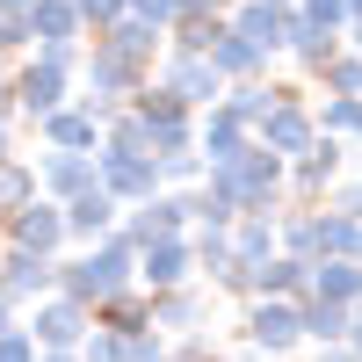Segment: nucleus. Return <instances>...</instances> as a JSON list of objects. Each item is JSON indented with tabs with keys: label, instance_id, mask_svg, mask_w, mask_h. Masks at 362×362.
Masks as SVG:
<instances>
[{
	"label": "nucleus",
	"instance_id": "1",
	"mask_svg": "<svg viewBox=\"0 0 362 362\" xmlns=\"http://www.w3.org/2000/svg\"><path fill=\"white\" fill-rule=\"evenodd\" d=\"M131 283H138V247L124 239V225L87 239L80 254H58V290L80 297V305H109V297L131 290Z\"/></svg>",
	"mask_w": 362,
	"mask_h": 362
},
{
	"label": "nucleus",
	"instance_id": "2",
	"mask_svg": "<svg viewBox=\"0 0 362 362\" xmlns=\"http://www.w3.org/2000/svg\"><path fill=\"white\" fill-rule=\"evenodd\" d=\"M203 181L218 189L232 210H283L290 203V160L283 153H268V145L254 138L247 153H232L218 167H203Z\"/></svg>",
	"mask_w": 362,
	"mask_h": 362
},
{
	"label": "nucleus",
	"instance_id": "3",
	"mask_svg": "<svg viewBox=\"0 0 362 362\" xmlns=\"http://www.w3.org/2000/svg\"><path fill=\"white\" fill-rule=\"evenodd\" d=\"M239 348H254V355H290V348H305V326H297V305L290 297H239Z\"/></svg>",
	"mask_w": 362,
	"mask_h": 362
},
{
	"label": "nucleus",
	"instance_id": "4",
	"mask_svg": "<svg viewBox=\"0 0 362 362\" xmlns=\"http://www.w3.org/2000/svg\"><path fill=\"white\" fill-rule=\"evenodd\" d=\"M254 138L268 145V153H283V160H297V153H305V145L319 138V124H312V102H305V87H276V102L261 109Z\"/></svg>",
	"mask_w": 362,
	"mask_h": 362
},
{
	"label": "nucleus",
	"instance_id": "5",
	"mask_svg": "<svg viewBox=\"0 0 362 362\" xmlns=\"http://www.w3.org/2000/svg\"><path fill=\"white\" fill-rule=\"evenodd\" d=\"M22 326H29V341H37V348H80L87 326H95V305H80V297L51 290V297H37V305L22 312Z\"/></svg>",
	"mask_w": 362,
	"mask_h": 362
},
{
	"label": "nucleus",
	"instance_id": "6",
	"mask_svg": "<svg viewBox=\"0 0 362 362\" xmlns=\"http://www.w3.org/2000/svg\"><path fill=\"white\" fill-rule=\"evenodd\" d=\"M153 80L167 87V95H181L189 109H210L225 95V73L210 66V51H160V66H153Z\"/></svg>",
	"mask_w": 362,
	"mask_h": 362
},
{
	"label": "nucleus",
	"instance_id": "7",
	"mask_svg": "<svg viewBox=\"0 0 362 362\" xmlns=\"http://www.w3.org/2000/svg\"><path fill=\"white\" fill-rule=\"evenodd\" d=\"M0 239L8 247H37V254H66V210L51 196H29L15 210H0Z\"/></svg>",
	"mask_w": 362,
	"mask_h": 362
},
{
	"label": "nucleus",
	"instance_id": "8",
	"mask_svg": "<svg viewBox=\"0 0 362 362\" xmlns=\"http://www.w3.org/2000/svg\"><path fill=\"white\" fill-rule=\"evenodd\" d=\"M0 290L15 297V312H29L37 297H51V290H58V254L8 247V239H0Z\"/></svg>",
	"mask_w": 362,
	"mask_h": 362
},
{
	"label": "nucleus",
	"instance_id": "9",
	"mask_svg": "<svg viewBox=\"0 0 362 362\" xmlns=\"http://www.w3.org/2000/svg\"><path fill=\"white\" fill-rule=\"evenodd\" d=\"M8 87H15V116L22 124H37V116H51L58 102H73V73H58V66H44V58H29V51L8 73Z\"/></svg>",
	"mask_w": 362,
	"mask_h": 362
},
{
	"label": "nucleus",
	"instance_id": "10",
	"mask_svg": "<svg viewBox=\"0 0 362 362\" xmlns=\"http://www.w3.org/2000/svg\"><path fill=\"white\" fill-rule=\"evenodd\" d=\"M341 167H348V145L319 131V138L305 145V153L290 160V203H319V196L341 181Z\"/></svg>",
	"mask_w": 362,
	"mask_h": 362
},
{
	"label": "nucleus",
	"instance_id": "11",
	"mask_svg": "<svg viewBox=\"0 0 362 362\" xmlns=\"http://www.w3.org/2000/svg\"><path fill=\"white\" fill-rule=\"evenodd\" d=\"M138 283H145V290H174V283H203V276H196V247H189V232H167V239H145V247H138Z\"/></svg>",
	"mask_w": 362,
	"mask_h": 362
},
{
	"label": "nucleus",
	"instance_id": "12",
	"mask_svg": "<svg viewBox=\"0 0 362 362\" xmlns=\"http://www.w3.org/2000/svg\"><path fill=\"white\" fill-rule=\"evenodd\" d=\"M95 181H102L116 203H145L153 189H167V181H160V160H145V153H109V145L95 153Z\"/></svg>",
	"mask_w": 362,
	"mask_h": 362
},
{
	"label": "nucleus",
	"instance_id": "13",
	"mask_svg": "<svg viewBox=\"0 0 362 362\" xmlns=\"http://www.w3.org/2000/svg\"><path fill=\"white\" fill-rule=\"evenodd\" d=\"M29 131H37V145H66V153H102V116L87 109L80 95H73V102H58L51 116H37Z\"/></svg>",
	"mask_w": 362,
	"mask_h": 362
},
{
	"label": "nucleus",
	"instance_id": "14",
	"mask_svg": "<svg viewBox=\"0 0 362 362\" xmlns=\"http://www.w3.org/2000/svg\"><path fill=\"white\" fill-rule=\"evenodd\" d=\"M58 210H66V247H87V239H102V232L124 225V203H116L102 181H95V189H80V196H66Z\"/></svg>",
	"mask_w": 362,
	"mask_h": 362
},
{
	"label": "nucleus",
	"instance_id": "15",
	"mask_svg": "<svg viewBox=\"0 0 362 362\" xmlns=\"http://www.w3.org/2000/svg\"><path fill=\"white\" fill-rule=\"evenodd\" d=\"M210 297L218 290H203V283H174V290H153V326L174 341V334H203L210 326Z\"/></svg>",
	"mask_w": 362,
	"mask_h": 362
},
{
	"label": "nucleus",
	"instance_id": "16",
	"mask_svg": "<svg viewBox=\"0 0 362 362\" xmlns=\"http://www.w3.org/2000/svg\"><path fill=\"white\" fill-rule=\"evenodd\" d=\"M167 232H189L181 189H153L145 203H124V239H131V247H145V239H167Z\"/></svg>",
	"mask_w": 362,
	"mask_h": 362
},
{
	"label": "nucleus",
	"instance_id": "17",
	"mask_svg": "<svg viewBox=\"0 0 362 362\" xmlns=\"http://www.w3.org/2000/svg\"><path fill=\"white\" fill-rule=\"evenodd\" d=\"M80 189H95V153H66V145H44L37 153V196L66 203Z\"/></svg>",
	"mask_w": 362,
	"mask_h": 362
},
{
	"label": "nucleus",
	"instance_id": "18",
	"mask_svg": "<svg viewBox=\"0 0 362 362\" xmlns=\"http://www.w3.org/2000/svg\"><path fill=\"white\" fill-rule=\"evenodd\" d=\"M247 145H254V124H239L225 102L196 109V153H203V167H218V160H232V153H247Z\"/></svg>",
	"mask_w": 362,
	"mask_h": 362
},
{
	"label": "nucleus",
	"instance_id": "19",
	"mask_svg": "<svg viewBox=\"0 0 362 362\" xmlns=\"http://www.w3.org/2000/svg\"><path fill=\"white\" fill-rule=\"evenodd\" d=\"M334 51H341V29H319V22H305V15L290 8V37H283V58H290L297 73L312 80V73H319V66H326Z\"/></svg>",
	"mask_w": 362,
	"mask_h": 362
},
{
	"label": "nucleus",
	"instance_id": "20",
	"mask_svg": "<svg viewBox=\"0 0 362 362\" xmlns=\"http://www.w3.org/2000/svg\"><path fill=\"white\" fill-rule=\"evenodd\" d=\"M95 37L102 44H116V51H124V58H138V66H160V51H167V29H153V22H145V15H116L109 29H95Z\"/></svg>",
	"mask_w": 362,
	"mask_h": 362
},
{
	"label": "nucleus",
	"instance_id": "21",
	"mask_svg": "<svg viewBox=\"0 0 362 362\" xmlns=\"http://www.w3.org/2000/svg\"><path fill=\"white\" fill-rule=\"evenodd\" d=\"M312 297H334V305H355V297H362V261L319 254V261H312Z\"/></svg>",
	"mask_w": 362,
	"mask_h": 362
},
{
	"label": "nucleus",
	"instance_id": "22",
	"mask_svg": "<svg viewBox=\"0 0 362 362\" xmlns=\"http://www.w3.org/2000/svg\"><path fill=\"white\" fill-rule=\"evenodd\" d=\"M232 254H239V261L283 254V247H276V210H239V218H232Z\"/></svg>",
	"mask_w": 362,
	"mask_h": 362
},
{
	"label": "nucleus",
	"instance_id": "23",
	"mask_svg": "<svg viewBox=\"0 0 362 362\" xmlns=\"http://www.w3.org/2000/svg\"><path fill=\"white\" fill-rule=\"evenodd\" d=\"M297 326H305L312 348L348 341V305H334V297H297Z\"/></svg>",
	"mask_w": 362,
	"mask_h": 362
},
{
	"label": "nucleus",
	"instance_id": "24",
	"mask_svg": "<svg viewBox=\"0 0 362 362\" xmlns=\"http://www.w3.org/2000/svg\"><path fill=\"white\" fill-rule=\"evenodd\" d=\"M189 247H196V276H203V283H218L225 268L239 261V254H232V225H189Z\"/></svg>",
	"mask_w": 362,
	"mask_h": 362
},
{
	"label": "nucleus",
	"instance_id": "25",
	"mask_svg": "<svg viewBox=\"0 0 362 362\" xmlns=\"http://www.w3.org/2000/svg\"><path fill=\"white\" fill-rule=\"evenodd\" d=\"M319 254L362 261V218H348V210H326V203H319ZM319 254H312V261H319Z\"/></svg>",
	"mask_w": 362,
	"mask_h": 362
},
{
	"label": "nucleus",
	"instance_id": "26",
	"mask_svg": "<svg viewBox=\"0 0 362 362\" xmlns=\"http://www.w3.org/2000/svg\"><path fill=\"white\" fill-rule=\"evenodd\" d=\"M312 124H319L326 138H341V145H362V95H326V102L312 109Z\"/></svg>",
	"mask_w": 362,
	"mask_h": 362
},
{
	"label": "nucleus",
	"instance_id": "27",
	"mask_svg": "<svg viewBox=\"0 0 362 362\" xmlns=\"http://www.w3.org/2000/svg\"><path fill=\"white\" fill-rule=\"evenodd\" d=\"M210 66H218L225 80H254V73H268V58L247 44V37H232V29H218V44H210Z\"/></svg>",
	"mask_w": 362,
	"mask_h": 362
},
{
	"label": "nucleus",
	"instance_id": "28",
	"mask_svg": "<svg viewBox=\"0 0 362 362\" xmlns=\"http://www.w3.org/2000/svg\"><path fill=\"white\" fill-rule=\"evenodd\" d=\"M29 37H87V22H80V8L73 0H29Z\"/></svg>",
	"mask_w": 362,
	"mask_h": 362
},
{
	"label": "nucleus",
	"instance_id": "29",
	"mask_svg": "<svg viewBox=\"0 0 362 362\" xmlns=\"http://www.w3.org/2000/svg\"><path fill=\"white\" fill-rule=\"evenodd\" d=\"M218 102L239 116V124H261V109L276 102V80H268V73H254V80H225V95H218Z\"/></svg>",
	"mask_w": 362,
	"mask_h": 362
},
{
	"label": "nucleus",
	"instance_id": "30",
	"mask_svg": "<svg viewBox=\"0 0 362 362\" xmlns=\"http://www.w3.org/2000/svg\"><path fill=\"white\" fill-rule=\"evenodd\" d=\"M312 87H319V95H362V51H355V44H341V51L312 73Z\"/></svg>",
	"mask_w": 362,
	"mask_h": 362
},
{
	"label": "nucleus",
	"instance_id": "31",
	"mask_svg": "<svg viewBox=\"0 0 362 362\" xmlns=\"http://www.w3.org/2000/svg\"><path fill=\"white\" fill-rule=\"evenodd\" d=\"M37 196V160H22V153H0V210H15Z\"/></svg>",
	"mask_w": 362,
	"mask_h": 362
},
{
	"label": "nucleus",
	"instance_id": "32",
	"mask_svg": "<svg viewBox=\"0 0 362 362\" xmlns=\"http://www.w3.org/2000/svg\"><path fill=\"white\" fill-rule=\"evenodd\" d=\"M218 15H174L167 22V51H210V44H218Z\"/></svg>",
	"mask_w": 362,
	"mask_h": 362
},
{
	"label": "nucleus",
	"instance_id": "33",
	"mask_svg": "<svg viewBox=\"0 0 362 362\" xmlns=\"http://www.w3.org/2000/svg\"><path fill=\"white\" fill-rule=\"evenodd\" d=\"M116 362H167V334H160V326H138V334H116Z\"/></svg>",
	"mask_w": 362,
	"mask_h": 362
},
{
	"label": "nucleus",
	"instance_id": "34",
	"mask_svg": "<svg viewBox=\"0 0 362 362\" xmlns=\"http://www.w3.org/2000/svg\"><path fill=\"white\" fill-rule=\"evenodd\" d=\"M29 44H37L29 37V8H0V58H22Z\"/></svg>",
	"mask_w": 362,
	"mask_h": 362
},
{
	"label": "nucleus",
	"instance_id": "35",
	"mask_svg": "<svg viewBox=\"0 0 362 362\" xmlns=\"http://www.w3.org/2000/svg\"><path fill=\"white\" fill-rule=\"evenodd\" d=\"M160 181H167V189H196V181H203V153H167Z\"/></svg>",
	"mask_w": 362,
	"mask_h": 362
},
{
	"label": "nucleus",
	"instance_id": "36",
	"mask_svg": "<svg viewBox=\"0 0 362 362\" xmlns=\"http://www.w3.org/2000/svg\"><path fill=\"white\" fill-rule=\"evenodd\" d=\"M297 15L319 29H348V0H297Z\"/></svg>",
	"mask_w": 362,
	"mask_h": 362
},
{
	"label": "nucleus",
	"instance_id": "37",
	"mask_svg": "<svg viewBox=\"0 0 362 362\" xmlns=\"http://www.w3.org/2000/svg\"><path fill=\"white\" fill-rule=\"evenodd\" d=\"M319 203H326V210H348V218H362V174H355V181H334Z\"/></svg>",
	"mask_w": 362,
	"mask_h": 362
},
{
	"label": "nucleus",
	"instance_id": "38",
	"mask_svg": "<svg viewBox=\"0 0 362 362\" xmlns=\"http://www.w3.org/2000/svg\"><path fill=\"white\" fill-rule=\"evenodd\" d=\"M80 8V22H87V37H95V29H109L116 15H124V0H73Z\"/></svg>",
	"mask_w": 362,
	"mask_h": 362
},
{
	"label": "nucleus",
	"instance_id": "39",
	"mask_svg": "<svg viewBox=\"0 0 362 362\" xmlns=\"http://www.w3.org/2000/svg\"><path fill=\"white\" fill-rule=\"evenodd\" d=\"M0 362H37V341H29V326H8V334H0Z\"/></svg>",
	"mask_w": 362,
	"mask_h": 362
},
{
	"label": "nucleus",
	"instance_id": "40",
	"mask_svg": "<svg viewBox=\"0 0 362 362\" xmlns=\"http://www.w3.org/2000/svg\"><path fill=\"white\" fill-rule=\"evenodd\" d=\"M124 8H131V15H145L153 29H167V22L181 15V0H124Z\"/></svg>",
	"mask_w": 362,
	"mask_h": 362
},
{
	"label": "nucleus",
	"instance_id": "41",
	"mask_svg": "<svg viewBox=\"0 0 362 362\" xmlns=\"http://www.w3.org/2000/svg\"><path fill=\"white\" fill-rule=\"evenodd\" d=\"M181 15H218V22H225V15H232V0H181Z\"/></svg>",
	"mask_w": 362,
	"mask_h": 362
},
{
	"label": "nucleus",
	"instance_id": "42",
	"mask_svg": "<svg viewBox=\"0 0 362 362\" xmlns=\"http://www.w3.org/2000/svg\"><path fill=\"white\" fill-rule=\"evenodd\" d=\"M348 348L362 355V297H355V305H348Z\"/></svg>",
	"mask_w": 362,
	"mask_h": 362
},
{
	"label": "nucleus",
	"instance_id": "43",
	"mask_svg": "<svg viewBox=\"0 0 362 362\" xmlns=\"http://www.w3.org/2000/svg\"><path fill=\"white\" fill-rule=\"evenodd\" d=\"M8 326H22V312H15V297L0 290V334H8Z\"/></svg>",
	"mask_w": 362,
	"mask_h": 362
},
{
	"label": "nucleus",
	"instance_id": "44",
	"mask_svg": "<svg viewBox=\"0 0 362 362\" xmlns=\"http://www.w3.org/2000/svg\"><path fill=\"white\" fill-rule=\"evenodd\" d=\"M37 362H80V348H37Z\"/></svg>",
	"mask_w": 362,
	"mask_h": 362
},
{
	"label": "nucleus",
	"instance_id": "45",
	"mask_svg": "<svg viewBox=\"0 0 362 362\" xmlns=\"http://www.w3.org/2000/svg\"><path fill=\"white\" fill-rule=\"evenodd\" d=\"M0 153H15V116H0Z\"/></svg>",
	"mask_w": 362,
	"mask_h": 362
},
{
	"label": "nucleus",
	"instance_id": "46",
	"mask_svg": "<svg viewBox=\"0 0 362 362\" xmlns=\"http://www.w3.org/2000/svg\"><path fill=\"white\" fill-rule=\"evenodd\" d=\"M0 8H29V0H0Z\"/></svg>",
	"mask_w": 362,
	"mask_h": 362
}]
</instances>
